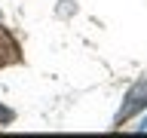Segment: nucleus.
I'll return each instance as SVG.
<instances>
[{"label": "nucleus", "mask_w": 147, "mask_h": 138, "mask_svg": "<svg viewBox=\"0 0 147 138\" xmlns=\"http://www.w3.org/2000/svg\"><path fill=\"white\" fill-rule=\"evenodd\" d=\"M141 129H147V117H144V126H141Z\"/></svg>", "instance_id": "obj_1"}]
</instances>
